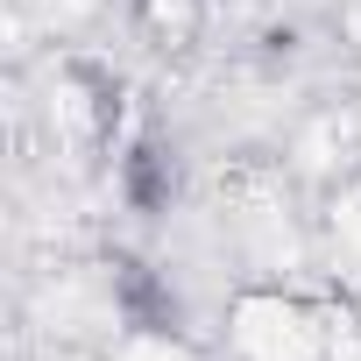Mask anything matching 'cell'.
Instances as JSON below:
<instances>
[{"mask_svg": "<svg viewBox=\"0 0 361 361\" xmlns=\"http://www.w3.org/2000/svg\"><path fill=\"white\" fill-rule=\"evenodd\" d=\"M121 192H128L135 213H163V206L177 199V163H170L156 142H142V149L121 163Z\"/></svg>", "mask_w": 361, "mask_h": 361, "instance_id": "cell-1", "label": "cell"}]
</instances>
